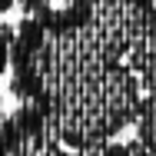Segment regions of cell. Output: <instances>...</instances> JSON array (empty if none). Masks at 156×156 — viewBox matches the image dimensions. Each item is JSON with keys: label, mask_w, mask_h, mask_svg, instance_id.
<instances>
[{"label": "cell", "mask_w": 156, "mask_h": 156, "mask_svg": "<svg viewBox=\"0 0 156 156\" xmlns=\"http://www.w3.org/2000/svg\"><path fill=\"white\" fill-rule=\"evenodd\" d=\"M156 0H63L23 17L10 47V90L70 153L113 143L136 123L133 50Z\"/></svg>", "instance_id": "obj_1"}, {"label": "cell", "mask_w": 156, "mask_h": 156, "mask_svg": "<svg viewBox=\"0 0 156 156\" xmlns=\"http://www.w3.org/2000/svg\"><path fill=\"white\" fill-rule=\"evenodd\" d=\"M133 73L140 80V110H136V143L156 156V7L146 30L133 50Z\"/></svg>", "instance_id": "obj_2"}, {"label": "cell", "mask_w": 156, "mask_h": 156, "mask_svg": "<svg viewBox=\"0 0 156 156\" xmlns=\"http://www.w3.org/2000/svg\"><path fill=\"white\" fill-rule=\"evenodd\" d=\"M76 156H150V153L133 140V143H106V146H96V150H87Z\"/></svg>", "instance_id": "obj_3"}, {"label": "cell", "mask_w": 156, "mask_h": 156, "mask_svg": "<svg viewBox=\"0 0 156 156\" xmlns=\"http://www.w3.org/2000/svg\"><path fill=\"white\" fill-rule=\"evenodd\" d=\"M10 47H13V27L0 23V76H3L7 66H10Z\"/></svg>", "instance_id": "obj_4"}, {"label": "cell", "mask_w": 156, "mask_h": 156, "mask_svg": "<svg viewBox=\"0 0 156 156\" xmlns=\"http://www.w3.org/2000/svg\"><path fill=\"white\" fill-rule=\"evenodd\" d=\"M17 3H23L30 13H37V10H43V7H50V0H17Z\"/></svg>", "instance_id": "obj_5"}, {"label": "cell", "mask_w": 156, "mask_h": 156, "mask_svg": "<svg viewBox=\"0 0 156 156\" xmlns=\"http://www.w3.org/2000/svg\"><path fill=\"white\" fill-rule=\"evenodd\" d=\"M17 7V0H0V13H7V10H13Z\"/></svg>", "instance_id": "obj_6"}, {"label": "cell", "mask_w": 156, "mask_h": 156, "mask_svg": "<svg viewBox=\"0 0 156 156\" xmlns=\"http://www.w3.org/2000/svg\"><path fill=\"white\" fill-rule=\"evenodd\" d=\"M0 120H3V96H0Z\"/></svg>", "instance_id": "obj_7"}]
</instances>
